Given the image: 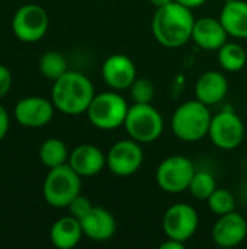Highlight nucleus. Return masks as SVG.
Instances as JSON below:
<instances>
[{"label": "nucleus", "instance_id": "obj_6", "mask_svg": "<svg viewBox=\"0 0 247 249\" xmlns=\"http://www.w3.org/2000/svg\"><path fill=\"white\" fill-rule=\"evenodd\" d=\"M124 127L130 139L147 144L156 142L165 128V121L159 109L151 104H132L128 109Z\"/></svg>", "mask_w": 247, "mask_h": 249}, {"label": "nucleus", "instance_id": "obj_27", "mask_svg": "<svg viewBox=\"0 0 247 249\" xmlns=\"http://www.w3.org/2000/svg\"><path fill=\"white\" fill-rule=\"evenodd\" d=\"M95 206L92 204V201L87 198V197H84V196H82V194H79L76 198H73V201L68 204V212H70V214L73 216V217H76L77 220H82V219H84L89 213H90V210L93 209Z\"/></svg>", "mask_w": 247, "mask_h": 249}, {"label": "nucleus", "instance_id": "obj_9", "mask_svg": "<svg viewBox=\"0 0 247 249\" xmlns=\"http://www.w3.org/2000/svg\"><path fill=\"white\" fill-rule=\"evenodd\" d=\"M245 134V124L236 112L221 111L213 115L208 137L215 147L227 152L234 150L243 143Z\"/></svg>", "mask_w": 247, "mask_h": 249}, {"label": "nucleus", "instance_id": "obj_8", "mask_svg": "<svg viewBox=\"0 0 247 249\" xmlns=\"http://www.w3.org/2000/svg\"><path fill=\"white\" fill-rule=\"evenodd\" d=\"M48 26V13L38 4H25L19 7L12 19V31L22 42H36L42 39Z\"/></svg>", "mask_w": 247, "mask_h": 249}, {"label": "nucleus", "instance_id": "obj_11", "mask_svg": "<svg viewBox=\"0 0 247 249\" xmlns=\"http://www.w3.org/2000/svg\"><path fill=\"white\" fill-rule=\"evenodd\" d=\"M144 162V152L141 143L132 139H124L116 142L106 155L108 169L121 178L131 177L140 171Z\"/></svg>", "mask_w": 247, "mask_h": 249}, {"label": "nucleus", "instance_id": "obj_29", "mask_svg": "<svg viewBox=\"0 0 247 249\" xmlns=\"http://www.w3.org/2000/svg\"><path fill=\"white\" fill-rule=\"evenodd\" d=\"M9 114L7 111L4 109V107L0 104V142L6 137L7 131H9Z\"/></svg>", "mask_w": 247, "mask_h": 249}, {"label": "nucleus", "instance_id": "obj_26", "mask_svg": "<svg viewBox=\"0 0 247 249\" xmlns=\"http://www.w3.org/2000/svg\"><path fill=\"white\" fill-rule=\"evenodd\" d=\"M154 85L150 79L141 77V79H135L134 83L130 88V93H131V99L134 104H151L153 98H154Z\"/></svg>", "mask_w": 247, "mask_h": 249}, {"label": "nucleus", "instance_id": "obj_32", "mask_svg": "<svg viewBox=\"0 0 247 249\" xmlns=\"http://www.w3.org/2000/svg\"><path fill=\"white\" fill-rule=\"evenodd\" d=\"M156 9H159V7H162V6H166V4H169V3H172V1H175V0H148Z\"/></svg>", "mask_w": 247, "mask_h": 249}, {"label": "nucleus", "instance_id": "obj_23", "mask_svg": "<svg viewBox=\"0 0 247 249\" xmlns=\"http://www.w3.org/2000/svg\"><path fill=\"white\" fill-rule=\"evenodd\" d=\"M39 71L48 80L55 82L67 71V60L58 51H48L39 60Z\"/></svg>", "mask_w": 247, "mask_h": 249}, {"label": "nucleus", "instance_id": "obj_10", "mask_svg": "<svg viewBox=\"0 0 247 249\" xmlns=\"http://www.w3.org/2000/svg\"><path fill=\"white\" fill-rule=\"evenodd\" d=\"M199 217L197 210L186 203H176L170 206L162 222L163 232L166 238L176 239L181 242H188L198 231Z\"/></svg>", "mask_w": 247, "mask_h": 249}, {"label": "nucleus", "instance_id": "obj_13", "mask_svg": "<svg viewBox=\"0 0 247 249\" xmlns=\"http://www.w3.org/2000/svg\"><path fill=\"white\" fill-rule=\"evenodd\" d=\"M213 241L217 247L224 249L236 248L247 238V220L236 210L218 216L213 228Z\"/></svg>", "mask_w": 247, "mask_h": 249}, {"label": "nucleus", "instance_id": "obj_7", "mask_svg": "<svg viewBox=\"0 0 247 249\" xmlns=\"http://www.w3.org/2000/svg\"><path fill=\"white\" fill-rule=\"evenodd\" d=\"M197 169L191 159L182 155H173L160 162L156 169V182L167 194H181L188 191Z\"/></svg>", "mask_w": 247, "mask_h": 249}, {"label": "nucleus", "instance_id": "obj_1", "mask_svg": "<svg viewBox=\"0 0 247 249\" xmlns=\"http://www.w3.org/2000/svg\"><path fill=\"white\" fill-rule=\"evenodd\" d=\"M195 18L192 9L176 0L156 9L151 22L154 39L166 48H179L192 39Z\"/></svg>", "mask_w": 247, "mask_h": 249}, {"label": "nucleus", "instance_id": "obj_2", "mask_svg": "<svg viewBox=\"0 0 247 249\" xmlns=\"http://www.w3.org/2000/svg\"><path fill=\"white\" fill-rule=\"evenodd\" d=\"M93 83L80 71L67 70L54 82L51 101L60 112L66 115L86 114L90 102L95 98Z\"/></svg>", "mask_w": 247, "mask_h": 249}, {"label": "nucleus", "instance_id": "obj_19", "mask_svg": "<svg viewBox=\"0 0 247 249\" xmlns=\"http://www.w3.org/2000/svg\"><path fill=\"white\" fill-rule=\"evenodd\" d=\"M220 20L229 36L247 39V1L227 0L221 9Z\"/></svg>", "mask_w": 247, "mask_h": 249}, {"label": "nucleus", "instance_id": "obj_21", "mask_svg": "<svg viewBox=\"0 0 247 249\" xmlns=\"http://www.w3.org/2000/svg\"><path fill=\"white\" fill-rule=\"evenodd\" d=\"M217 60L223 70L237 73L245 69L247 63V53L239 42H226L217 51Z\"/></svg>", "mask_w": 247, "mask_h": 249}, {"label": "nucleus", "instance_id": "obj_25", "mask_svg": "<svg viewBox=\"0 0 247 249\" xmlns=\"http://www.w3.org/2000/svg\"><path fill=\"white\" fill-rule=\"evenodd\" d=\"M207 204H208V209L217 216H223L236 210V198L231 194V191L226 188L217 187V190L207 200Z\"/></svg>", "mask_w": 247, "mask_h": 249}, {"label": "nucleus", "instance_id": "obj_4", "mask_svg": "<svg viewBox=\"0 0 247 249\" xmlns=\"http://www.w3.org/2000/svg\"><path fill=\"white\" fill-rule=\"evenodd\" d=\"M130 105L118 90H108L95 95L86 114L90 124L99 130H116L124 127Z\"/></svg>", "mask_w": 247, "mask_h": 249}, {"label": "nucleus", "instance_id": "obj_16", "mask_svg": "<svg viewBox=\"0 0 247 249\" xmlns=\"http://www.w3.org/2000/svg\"><path fill=\"white\" fill-rule=\"evenodd\" d=\"M68 165L82 178H90L103 171L106 166V155L95 144H80L71 150Z\"/></svg>", "mask_w": 247, "mask_h": 249}, {"label": "nucleus", "instance_id": "obj_28", "mask_svg": "<svg viewBox=\"0 0 247 249\" xmlns=\"http://www.w3.org/2000/svg\"><path fill=\"white\" fill-rule=\"evenodd\" d=\"M12 88V73L10 70L0 64V99L4 98Z\"/></svg>", "mask_w": 247, "mask_h": 249}, {"label": "nucleus", "instance_id": "obj_30", "mask_svg": "<svg viewBox=\"0 0 247 249\" xmlns=\"http://www.w3.org/2000/svg\"><path fill=\"white\" fill-rule=\"evenodd\" d=\"M185 248V242L176 241V239H170L167 238L166 242H163L160 245V249H183Z\"/></svg>", "mask_w": 247, "mask_h": 249}, {"label": "nucleus", "instance_id": "obj_24", "mask_svg": "<svg viewBox=\"0 0 247 249\" xmlns=\"http://www.w3.org/2000/svg\"><path fill=\"white\" fill-rule=\"evenodd\" d=\"M217 190V181L214 175L208 171H197L188 191L197 200H208L210 196Z\"/></svg>", "mask_w": 247, "mask_h": 249}, {"label": "nucleus", "instance_id": "obj_22", "mask_svg": "<svg viewBox=\"0 0 247 249\" xmlns=\"http://www.w3.org/2000/svg\"><path fill=\"white\" fill-rule=\"evenodd\" d=\"M68 149L60 139H48L39 147V160L49 169L68 163Z\"/></svg>", "mask_w": 247, "mask_h": 249}, {"label": "nucleus", "instance_id": "obj_18", "mask_svg": "<svg viewBox=\"0 0 247 249\" xmlns=\"http://www.w3.org/2000/svg\"><path fill=\"white\" fill-rule=\"evenodd\" d=\"M229 93L227 77L217 70L202 73L195 83V99L205 104L207 107L217 105Z\"/></svg>", "mask_w": 247, "mask_h": 249}, {"label": "nucleus", "instance_id": "obj_3", "mask_svg": "<svg viewBox=\"0 0 247 249\" xmlns=\"http://www.w3.org/2000/svg\"><path fill=\"white\" fill-rule=\"evenodd\" d=\"M211 120L213 115L210 107L198 99H192L183 102L173 112L170 120L172 133L181 142L195 143L208 136Z\"/></svg>", "mask_w": 247, "mask_h": 249}, {"label": "nucleus", "instance_id": "obj_17", "mask_svg": "<svg viewBox=\"0 0 247 249\" xmlns=\"http://www.w3.org/2000/svg\"><path fill=\"white\" fill-rule=\"evenodd\" d=\"M229 34L223 26L220 18H199L195 19V25L192 29V41L202 50L207 51H218L227 42Z\"/></svg>", "mask_w": 247, "mask_h": 249}, {"label": "nucleus", "instance_id": "obj_15", "mask_svg": "<svg viewBox=\"0 0 247 249\" xmlns=\"http://www.w3.org/2000/svg\"><path fill=\"white\" fill-rule=\"evenodd\" d=\"M80 223L84 236L95 242H106L112 239L118 228L115 216L109 210L98 206H95Z\"/></svg>", "mask_w": 247, "mask_h": 249}, {"label": "nucleus", "instance_id": "obj_14", "mask_svg": "<svg viewBox=\"0 0 247 249\" xmlns=\"http://www.w3.org/2000/svg\"><path fill=\"white\" fill-rule=\"evenodd\" d=\"M54 104L41 96H28L20 99L15 107L16 121L29 128L47 125L54 117Z\"/></svg>", "mask_w": 247, "mask_h": 249}, {"label": "nucleus", "instance_id": "obj_12", "mask_svg": "<svg viewBox=\"0 0 247 249\" xmlns=\"http://www.w3.org/2000/svg\"><path fill=\"white\" fill-rule=\"evenodd\" d=\"M103 82L112 90H127L137 79V67L125 54H112L102 64Z\"/></svg>", "mask_w": 247, "mask_h": 249}, {"label": "nucleus", "instance_id": "obj_20", "mask_svg": "<svg viewBox=\"0 0 247 249\" xmlns=\"http://www.w3.org/2000/svg\"><path fill=\"white\" fill-rule=\"evenodd\" d=\"M83 236L84 233L80 220L71 214L58 219L49 229L51 244L58 249H71L77 247Z\"/></svg>", "mask_w": 247, "mask_h": 249}, {"label": "nucleus", "instance_id": "obj_5", "mask_svg": "<svg viewBox=\"0 0 247 249\" xmlns=\"http://www.w3.org/2000/svg\"><path fill=\"white\" fill-rule=\"evenodd\" d=\"M82 177L68 165L51 168L42 185V194L47 204L55 209H67L80 194Z\"/></svg>", "mask_w": 247, "mask_h": 249}, {"label": "nucleus", "instance_id": "obj_31", "mask_svg": "<svg viewBox=\"0 0 247 249\" xmlns=\"http://www.w3.org/2000/svg\"><path fill=\"white\" fill-rule=\"evenodd\" d=\"M176 1L194 10V9H197V7H201L202 4H205L208 0H176Z\"/></svg>", "mask_w": 247, "mask_h": 249}]
</instances>
